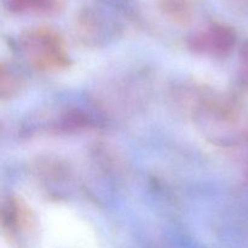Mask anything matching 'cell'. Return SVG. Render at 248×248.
<instances>
[{
	"instance_id": "6da1fadb",
	"label": "cell",
	"mask_w": 248,
	"mask_h": 248,
	"mask_svg": "<svg viewBox=\"0 0 248 248\" xmlns=\"http://www.w3.org/2000/svg\"><path fill=\"white\" fill-rule=\"evenodd\" d=\"M193 120L201 133L218 145L248 142V113L227 96H201L193 106Z\"/></svg>"
},
{
	"instance_id": "7a4b0ae2",
	"label": "cell",
	"mask_w": 248,
	"mask_h": 248,
	"mask_svg": "<svg viewBox=\"0 0 248 248\" xmlns=\"http://www.w3.org/2000/svg\"><path fill=\"white\" fill-rule=\"evenodd\" d=\"M19 44L27 61L40 72H60L69 64L64 39L50 27L29 29L21 36Z\"/></svg>"
},
{
	"instance_id": "3957f363",
	"label": "cell",
	"mask_w": 248,
	"mask_h": 248,
	"mask_svg": "<svg viewBox=\"0 0 248 248\" xmlns=\"http://www.w3.org/2000/svg\"><path fill=\"white\" fill-rule=\"evenodd\" d=\"M236 44V33L232 27L213 23L191 38L190 47L195 52L211 57L229 55Z\"/></svg>"
},
{
	"instance_id": "277c9868",
	"label": "cell",
	"mask_w": 248,
	"mask_h": 248,
	"mask_svg": "<svg viewBox=\"0 0 248 248\" xmlns=\"http://www.w3.org/2000/svg\"><path fill=\"white\" fill-rule=\"evenodd\" d=\"M31 213L28 208L17 199H11L4 206L2 225L9 232H18L29 227Z\"/></svg>"
},
{
	"instance_id": "5b68a950",
	"label": "cell",
	"mask_w": 248,
	"mask_h": 248,
	"mask_svg": "<svg viewBox=\"0 0 248 248\" xmlns=\"http://www.w3.org/2000/svg\"><path fill=\"white\" fill-rule=\"evenodd\" d=\"M63 0H10L9 7L17 14H53L62 9Z\"/></svg>"
},
{
	"instance_id": "8992f818",
	"label": "cell",
	"mask_w": 248,
	"mask_h": 248,
	"mask_svg": "<svg viewBox=\"0 0 248 248\" xmlns=\"http://www.w3.org/2000/svg\"><path fill=\"white\" fill-rule=\"evenodd\" d=\"M160 6L165 15L178 23L190 21L193 15L191 0H160Z\"/></svg>"
},
{
	"instance_id": "52a82bcc",
	"label": "cell",
	"mask_w": 248,
	"mask_h": 248,
	"mask_svg": "<svg viewBox=\"0 0 248 248\" xmlns=\"http://www.w3.org/2000/svg\"><path fill=\"white\" fill-rule=\"evenodd\" d=\"M19 81L17 80L16 75L11 72V69L7 70L5 65L1 67V86H0V92H1L2 98H7L15 94L18 90Z\"/></svg>"
},
{
	"instance_id": "ba28073f",
	"label": "cell",
	"mask_w": 248,
	"mask_h": 248,
	"mask_svg": "<svg viewBox=\"0 0 248 248\" xmlns=\"http://www.w3.org/2000/svg\"><path fill=\"white\" fill-rule=\"evenodd\" d=\"M241 78L244 84L248 87V41L241 48Z\"/></svg>"
}]
</instances>
